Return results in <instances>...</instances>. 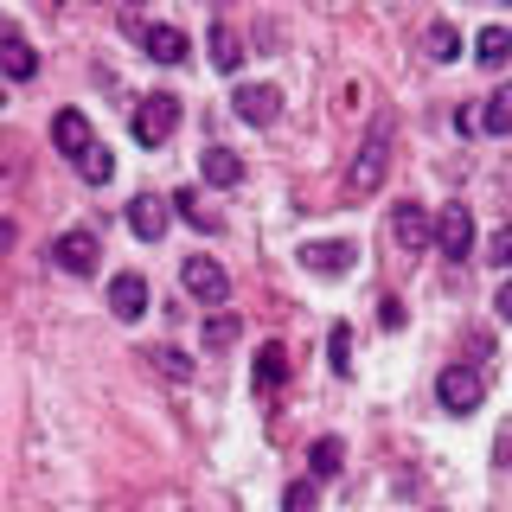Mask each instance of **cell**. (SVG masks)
Instances as JSON below:
<instances>
[{
  "instance_id": "21",
  "label": "cell",
  "mask_w": 512,
  "mask_h": 512,
  "mask_svg": "<svg viewBox=\"0 0 512 512\" xmlns=\"http://www.w3.org/2000/svg\"><path fill=\"white\" fill-rule=\"evenodd\" d=\"M212 64L218 71H244V39L231 26H212Z\"/></svg>"
},
{
  "instance_id": "14",
  "label": "cell",
  "mask_w": 512,
  "mask_h": 512,
  "mask_svg": "<svg viewBox=\"0 0 512 512\" xmlns=\"http://www.w3.org/2000/svg\"><path fill=\"white\" fill-rule=\"evenodd\" d=\"M506 58H512V32L506 26H480L474 32V64H480V71H500Z\"/></svg>"
},
{
  "instance_id": "29",
  "label": "cell",
  "mask_w": 512,
  "mask_h": 512,
  "mask_svg": "<svg viewBox=\"0 0 512 512\" xmlns=\"http://www.w3.org/2000/svg\"><path fill=\"white\" fill-rule=\"evenodd\" d=\"M378 320L397 333V327H404V301H397V295H384V301H378Z\"/></svg>"
},
{
  "instance_id": "26",
  "label": "cell",
  "mask_w": 512,
  "mask_h": 512,
  "mask_svg": "<svg viewBox=\"0 0 512 512\" xmlns=\"http://www.w3.org/2000/svg\"><path fill=\"white\" fill-rule=\"evenodd\" d=\"M231 340H237V314H212V320H205V346H212V352H224Z\"/></svg>"
},
{
  "instance_id": "5",
  "label": "cell",
  "mask_w": 512,
  "mask_h": 512,
  "mask_svg": "<svg viewBox=\"0 0 512 512\" xmlns=\"http://www.w3.org/2000/svg\"><path fill=\"white\" fill-rule=\"evenodd\" d=\"M180 282H186L192 301H205V308H224V301H231V276H224L212 256H186V263H180Z\"/></svg>"
},
{
  "instance_id": "24",
  "label": "cell",
  "mask_w": 512,
  "mask_h": 512,
  "mask_svg": "<svg viewBox=\"0 0 512 512\" xmlns=\"http://www.w3.org/2000/svg\"><path fill=\"white\" fill-rule=\"evenodd\" d=\"M148 359H154V372H160V378H173V384H186V378H192V359H186V352H173V346L148 352Z\"/></svg>"
},
{
  "instance_id": "8",
  "label": "cell",
  "mask_w": 512,
  "mask_h": 512,
  "mask_svg": "<svg viewBox=\"0 0 512 512\" xmlns=\"http://www.w3.org/2000/svg\"><path fill=\"white\" fill-rule=\"evenodd\" d=\"M391 244L397 250H429V205H416V199H404V205H391Z\"/></svg>"
},
{
  "instance_id": "3",
  "label": "cell",
  "mask_w": 512,
  "mask_h": 512,
  "mask_svg": "<svg viewBox=\"0 0 512 512\" xmlns=\"http://www.w3.org/2000/svg\"><path fill=\"white\" fill-rule=\"evenodd\" d=\"M480 397H487V372H480V365H448V372L436 378V404L448 416H474Z\"/></svg>"
},
{
  "instance_id": "15",
  "label": "cell",
  "mask_w": 512,
  "mask_h": 512,
  "mask_svg": "<svg viewBox=\"0 0 512 512\" xmlns=\"http://www.w3.org/2000/svg\"><path fill=\"white\" fill-rule=\"evenodd\" d=\"M199 173H205V186H244V160H237L231 148H205Z\"/></svg>"
},
{
  "instance_id": "28",
  "label": "cell",
  "mask_w": 512,
  "mask_h": 512,
  "mask_svg": "<svg viewBox=\"0 0 512 512\" xmlns=\"http://www.w3.org/2000/svg\"><path fill=\"white\" fill-rule=\"evenodd\" d=\"M487 263H493V269L512 263V231H493V237H487Z\"/></svg>"
},
{
  "instance_id": "12",
  "label": "cell",
  "mask_w": 512,
  "mask_h": 512,
  "mask_svg": "<svg viewBox=\"0 0 512 512\" xmlns=\"http://www.w3.org/2000/svg\"><path fill=\"white\" fill-rule=\"evenodd\" d=\"M90 141H96V135H90V116H84V109H58V116H52V148H58L64 160H77Z\"/></svg>"
},
{
  "instance_id": "2",
  "label": "cell",
  "mask_w": 512,
  "mask_h": 512,
  "mask_svg": "<svg viewBox=\"0 0 512 512\" xmlns=\"http://www.w3.org/2000/svg\"><path fill=\"white\" fill-rule=\"evenodd\" d=\"M180 128V96L173 90H154V96H141L135 103V116H128V135L141 141V148H160V141Z\"/></svg>"
},
{
  "instance_id": "19",
  "label": "cell",
  "mask_w": 512,
  "mask_h": 512,
  "mask_svg": "<svg viewBox=\"0 0 512 512\" xmlns=\"http://www.w3.org/2000/svg\"><path fill=\"white\" fill-rule=\"evenodd\" d=\"M308 468H314V480H333L346 468V448H340V436H320L314 448H308Z\"/></svg>"
},
{
  "instance_id": "4",
  "label": "cell",
  "mask_w": 512,
  "mask_h": 512,
  "mask_svg": "<svg viewBox=\"0 0 512 512\" xmlns=\"http://www.w3.org/2000/svg\"><path fill=\"white\" fill-rule=\"evenodd\" d=\"M429 244H436L442 256H474V212L468 205H442L436 218H429Z\"/></svg>"
},
{
  "instance_id": "11",
  "label": "cell",
  "mask_w": 512,
  "mask_h": 512,
  "mask_svg": "<svg viewBox=\"0 0 512 512\" xmlns=\"http://www.w3.org/2000/svg\"><path fill=\"white\" fill-rule=\"evenodd\" d=\"M167 218H173V205H167V199H154V192H141V199H128V231H135L141 244H160V231H167Z\"/></svg>"
},
{
  "instance_id": "10",
  "label": "cell",
  "mask_w": 512,
  "mask_h": 512,
  "mask_svg": "<svg viewBox=\"0 0 512 512\" xmlns=\"http://www.w3.org/2000/svg\"><path fill=\"white\" fill-rule=\"evenodd\" d=\"M109 314H116V320H141V314H148V276H135V269L109 276Z\"/></svg>"
},
{
  "instance_id": "7",
  "label": "cell",
  "mask_w": 512,
  "mask_h": 512,
  "mask_svg": "<svg viewBox=\"0 0 512 512\" xmlns=\"http://www.w3.org/2000/svg\"><path fill=\"white\" fill-rule=\"evenodd\" d=\"M96 256H103L96 231H64L58 244H52V263L64 269V276H96Z\"/></svg>"
},
{
  "instance_id": "20",
  "label": "cell",
  "mask_w": 512,
  "mask_h": 512,
  "mask_svg": "<svg viewBox=\"0 0 512 512\" xmlns=\"http://www.w3.org/2000/svg\"><path fill=\"white\" fill-rule=\"evenodd\" d=\"M474 128H487V135H512V90H493L487 109L474 116Z\"/></svg>"
},
{
  "instance_id": "9",
  "label": "cell",
  "mask_w": 512,
  "mask_h": 512,
  "mask_svg": "<svg viewBox=\"0 0 512 512\" xmlns=\"http://www.w3.org/2000/svg\"><path fill=\"white\" fill-rule=\"evenodd\" d=\"M231 103H237V122H250V128H269L282 116V90L276 84H244Z\"/></svg>"
},
{
  "instance_id": "17",
  "label": "cell",
  "mask_w": 512,
  "mask_h": 512,
  "mask_svg": "<svg viewBox=\"0 0 512 512\" xmlns=\"http://www.w3.org/2000/svg\"><path fill=\"white\" fill-rule=\"evenodd\" d=\"M423 52L436 58V64H455V58H461V32L448 26V20H429V26H423Z\"/></svg>"
},
{
  "instance_id": "23",
  "label": "cell",
  "mask_w": 512,
  "mask_h": 512,
  "mask_svg": "<svg viewBox=\"0 0 512 512\" xmlns=\"http://www.w3.org/2000/svg\"><path fill=\"white\" fill-rule=\"evenodd\" d=\"M167 205H173V218H186V224H192V231H218V218L199 205V192H173Z\"/></svg>"
},
{
  "instance_id": "6",
  "label": "cell",
  "mask_w": 512,
  "mask_h": 512,
  "mask_svg": "<svg viewBox=\"0 0 512 512\" xmlns=\"http://www.w3.org/2000/svg\"><path fill=\"white\" fill-rule=\"evenodd\" d=\"M0 77H13V84H32V77H39V52L26 45V32L13 20H0Z\"/></svg>"
},
{
  "instance_id": "1",
  "label": "cell",
  "mask_w": 512,
  "mask_h": 512,
  "mask_svg": "<svg viewBox=\"0 0 512 512\" xmlns=\"http://www.w3.org/2000/svg\"><path fill=\"white\" fill-rule=\"evenodd\" d=\"M391 109L372 122V135H365V148L352 154V167H346V199H372V192L384 186V173H391Z\"/></svg>"
},
{
  "instance_id": "25",
  "label": "cell",
  "mask_w": 512,
  "mask_h": 512,
  "mask_svg": "<svg viewBox=\"0 0 512 512\" xmlns=\"http://www.w3.org/2000/svg\"><path fill=\"white\" fill-rule=\"evenodd\" d=\"M314 506H320L314 480H288V493H282V512H314Z\"/></svg>"
},
{
  "instance_id": "30",
  "label": "cell",
  "mask_w": 512,
  "mask_h": 512,
  "mask_svg": "<svg viewBox=\"0 0 512 512\" xmlns=\"http://www.w3.org/2000/svg\"><path fill=\"white\" fill-rule=\"evenodd\" d=\"M0 250H13V224H0Z\"/></svg>"
},
{
  "instance_id": "16",
  "label": "cell",
  "mask_w": 512,
  "mask_h": 512,
  "mask_svg": "<svg viewBox=\"0 0 512 512\" xmlns=\"http://www.w3.org/2000/svg\"><path fill=\"white\" fill-rule=\"evenodd\" d=\"M71 167H77V180H84V186H109V180H116V154H109L103 141H90V148L77 154Z\"/></svg>"
},
{
  "instance_id": "18",
  "label": "cell",
  "mask_w": 512,
  "mask_h": 512,
  "mask_svg": "<svg viewBox=\"0 0 512 512\" xmlns=\"http://www.w3.org/2000/svg\"><path fill=\"white\" fill-rule=\"evenodd\" d=\"M301 256H308L314 276H346V269H352V244H308Z\"/></svg>"
},
{
  "instance_id": "22",
  "label": "cell",
  "mask_w": 512,
  "mask_h": 512,
  "mask_svg": "<svg viewBox=\"0 0 512 512\" xmlns=\"http://www.w3.org/2000/svg\"><path fill=\"white\" fill-rule=\"evenodd\" d=\"M282 378H288V352H282L276 340H269L263 352H256V384H263V391H276Z\"/></svg>"
},
{
  "instance_id": "27",
  "label": "cell",
  "mask_w": 512,
  "mask_h": 512,
  "mask_svg": "<svg viewBox=\"0 0 512 512\" xmlns=\"http://www.w3.org/2000/svg\"><path fill=\"white\" fill-rule=\"evenodd\" d=\"M327 352H333V372L346 378V372H352V327H333V333H327Z\"/></svg>"
},
{
  "instance_id": "13",
  "label": "cell",
  "mask_w": 512,
  "mask_h": 512,
  "mask_svg": "<svg viewBox=\"0 0 512 512\" xmlns=\"http://www.w3.org/2000/svg\"><path fill=\"white\" fill-rule=\"evenodd\" d=\"M141 52H148L154 64H186L192 45H186V32H180V26L160 20V26H141Z\"/></svg>"
}]
</instances>
